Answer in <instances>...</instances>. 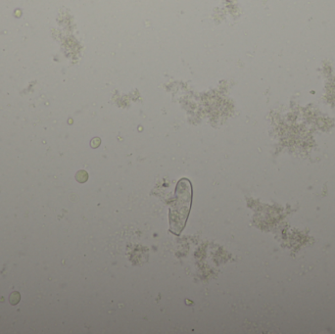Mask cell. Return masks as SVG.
I'll use <instances>...</instances> for the list:
<instances>
[{
    "label": "cell",
    "mask_w": 335,
    "mask_h": 334,
    "mask_svg": "<svg viewBox=\"0 0 335 334\" xmlns=\"http://www.w3.org/2000/svg\"><path fill=\"white\" fill-rule=\"evenodd\" d=\"M9 300H10V303H11V305H17V304L20 302V300H21V295H20V293H19L18 291H14V292H12V293H11V295H10V297H9Z\"/></svg>",
    "instance_id": "obj_1"
},
{
    "label": "cell",
    "mask_w": 335,
    "mask_h": 334,
    "mask_svg": "<svg viewBox=\"0 0 335 334\" xmlns=\"http://www.w3.org/2000/svg\"><path fill=\"white\" fill-rule=\"evenodd\" d=\"M76 178L77 180L80 183H84L87 180L88 178V175L87 173L85 172V170H79V172H78L77 175H76Z\"/></svg>",
    "instance_id": "obj_2"
},
{
    "label": "cell",
    "mask_w": 335,
    "mask_h": 334,
    "mask_svg": "<svg viewBox=\"0 0 335 334\" xmlns=\"http://www.w3.org/2000/svg\"><path fill=\"white\" fill-rule=\"evenodd\" d=\"M100 143H101L100 138L99 137H94L93 139L91 140V142H90V145H91L92 148H97L98 146L100 145Z\"/></svg>",
    "instance_id": "obj_3"
}]
</instances>
